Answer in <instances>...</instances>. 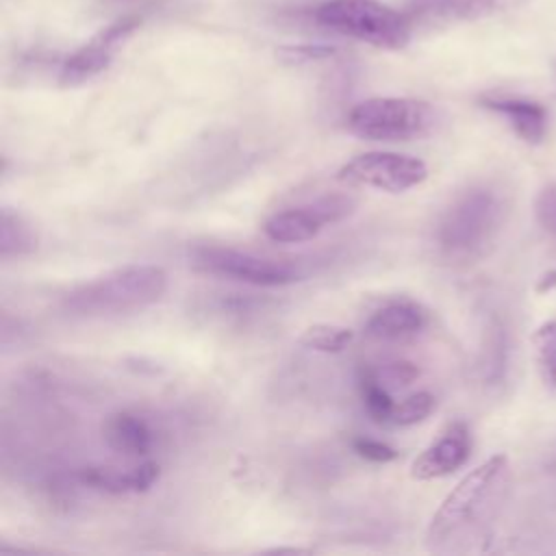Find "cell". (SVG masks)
Listing matches in <instances>:
<instances>
[{"instance_id": "6da1fadb", "label": "cell", "mask_w": 556, "mask_h": 556, "mask_svg": "<svg viewBox=\"0 0 556 556\" xmlns=\"http://www.w3.org/2000/svg\"><path fill=\"white\" fill-rule=\"evenodd\" d=\"M510 489V463L504 454L471 469L441 502L426 530V547L437 554L482 549L500 519Z\"/></svg>"}, {"instance_id": "7a4b0ae2", "label": "cell", "mask_w": 556, "mask_h": 556, "mask_svg": "<svg viewBox=\"0 0 556 556\" xmlns=\"http://www.w3.org/2000/svg\"><path fill=\"white\" fill-rule=\"evenodd\" d=\"M165 291L167 271L163 267L130 263L80 282L63 295L61 308L70 317H109L141 311L159 302Z\"/></svg>"}, {"instance_id": "3957f363", "label": "cell", "mask_w": 556, "mask_h": 556, "mask_svg": "<svg viewBox=\"0 0 556 556\" xmlns=\"http://www.w3.org/2000/svg\"><path fill=\"white\" fill-rule=\"evenodd\" d=\"M506 217L502 195L484 185L460 191L439 215L434 243L454 263L480 258L495 241Z\"/></svg>"}, {"instance_id": "277c9868", "label": "cell", "mask_w": 556, "mask_h": 556, "mask_svg": "<svg viewBox=\"0 0 556 556\" xmlns=\"http://www.w3.org/2000/svg\"><path fill=\"white\" fill-rule=\"evenodd\" d=\"M315 20L334 33L382 50H402L413 33L406 13L380 0H326L317 7Z\"/></svg>"}, {"instance_id": "5b68a950", "label": "cell", "mask_w": 556, "mask_h": 556, "mask_svg": "<svg viewBox=\"0 0 556 556\" xmlns=\"http://www.w3.org/2000/svg\"><path fill=\"white\" fill-rule=\"evenodd\" d=\"M437 113L417 98H367L348 113V130L367 141H408L434 128Z\"/></svg>"}, {"instance_id": "8992f818", "label": "cell", "mask_w": 556, "mask_h": 556, "mask_svg": "<svg viewBox=\"0 0 556 556\" xmlns=\"http://www.w3.org/2000/svg\"><path fill=\"white\" fill-rule=\"evenodd\" d=\"M198 271L232 278L254 287H285L300 280V269L291 261L258 256L228 245H198L189 254Z\"/></svg>"}, {"instance_id": "52a82bcc", "label": "cell", "mask_w": 556, "mask_h": 556, "mask_svg": "<svg viewBox=\"0 0 556 556\" xmlns=\"http://www.w3.org/2000/svg\"><path fill=\"white\" fill-rule=\"evenodd\" d=\"M428 178V165L400 152H363L337 169V180L350 187H371L387 193H404Z\"/></svg>"}, {"instance_id": "ba28073f", "label": "cell", "mask_w": 556, "mask_h": 556, "mask_svg": "<svg viewBox=\"0 0 556 556\" xmlns=\"http://www.w3.org/2000/svg\"><path fill=\"white\" fill-rule=\"evenodd\" d=\"M356 200L348 193H326L302 206H289L271 213L263 222V235L274 243H304L315 239L324 226L352 215Z\"/></svg>"}, {"instance_id": "9c48e42d", "label": "cell", "mask_w": 556, "mask_h": 556, "mask_svg": "<svg viewBox=\"0 0 556 556\" xmlns=\"http://www.w3.org/2000/svg\"><path fill=\"white\" fill-rule=\"evenodd\" d=\"M139 24H141L139 17L126 15V17L115 20L113 24L102 28L100 33H96L87 43H83L78 50H74L63 61L61 72H59V83L63 87H76V85H83V83L91 80L100 72H104L109 67L115 50L119 48V43Z\"/></svg>"}, {"instance_id": "30bf717a", "label": "cell", "mask_w": 556, "mask_h": 556, "mask_svg": "<svg viewBox=\"0 0 556 556\" xmlns=\"http://www.w3.org/2000/svg\"><path fill=\"white\" fill-rule=\"evenodd\" d=\"M471 454V432L465 421H452L447 428L413 460V480H434L460 469Z\"/></svg>"}, {"instance_id": "8fae6325", "label": "cell", "mask_w": 556, "mask_h": 556, "mask_svg": "<svg viewBox=\"0 0 556 556\" xmlns=\"http://www.w3.org/2000/svg\"><path fill=\"white\" fill-rule=\"evenodd\" d=\"M526 0H413L406 17L413 26L458 20H480L519 7Z\"/></svg>"}, {"instance_id": "7c38bea8", "label": "cell", "mask_w": 556, "mask_h": 556, "mask_svg": "<svg viewBox=\"0 0 556 556\" xmlns=\"http://www.w3.org/2000/svg\"><path fill=\"white\" fill-rule=\"evenodd\" d=\"M428 326V311L413 300H389L365 321V334L380 341H397L419 334Z\"/></svg>"}, {"instance_id": "4fadbf2b", "label": "cell", "mask_w": 556, "mask_h": 556, "mask_svg": "<svg viewBox=\"0 0 556 556\" xmlns=\"http://www.w3.org/2000/svg\"><path fill=\"white\" fill-rule=\"evenodd\" d=\"M159 465L154 460H146L126 471L113 467H85L78 471V480L91 489L122 495L148 491L159 480Z\"/></svg>"}, {"instance_id": "5bb4252c", "label": "cell", "mask_w": 556, "mask_h": 556, "mask_svg": "<svg viewBox=\"0 0 556 556\" xmlns=\"http://www.w3.org/2000/svg\"><path fill=\"white\" fill-rule=\"evenodd\" d=\"M482 106L500 113L510 124V128L528 143H539L547 132V111L534 100L486 96L482 98Z\"/></svg>"}, {"instance_id": "9a60e30c", "label": "cell", "mask_w": 556, "mask_h": 556, "mask_svg": "<svg viewBox=\"0 0 556 556\" xmlns=\"http://www.w3.org/2000/svg\"><path fill=\"white\" fill-rule=\"evenodd\" d=\"M104 439L111 450L124 456H146L154 445V430L143 415L119 410L106 419Z\"/></svg>"}, {"instance_id": "2e32d148", "label": "cell", "mask_w": 556, "mask_h": 556, "mask_svg": "<svg viewBox=\"0 0 556 556\" xmlns=\"http://www.w3.org/2000/svg\"><path fill=\"white\" fill-rule=\"evenodd\" d=\"M37 245L39 235L33 228V224L24 215L4 206L0 215V256L4 261L28 256L37 250Z\"/></svg>"}, {"instance_id": "e0dca14e", "label": "cell", "mask_w": 556, "mask_h": 556, "mask_svg": "<svg viewBox=\"0 0 556 556\" xmlns=\"http://www.w3.org/2000/svg\"><path fill=\"white\" fill-rule=\"evenodd\" d=\"M358 391H361V400L367 415L376 424H391L395 400L391 397L389 387L378 380V376L369 365H363L358 369Z\"/></svg>"}, {"instance_id": "ac0fdd59", "label": "cell", "mask_w": 556, "mask_h": 556, "mask_svg": "<svg viewBox=\"0 0 556 556\" xmlns=\"http://www.w3.org/2000/svg\"><path fill=\"white\" fill-rule=\"evenodd\" d=\"M354 341V332L339 324H313L300 334V345L313 352L337 354L343 352Z\"/></svg>"}, {"instance_id": "d6986e66", "label": "cell", "mask_w": 556, "mask_h": 556, "mask_svg": "<svg viewBox=\"0 0 556 556\" xmlns=\"http://www.w3.org/2000/svg\"><path fill=\"white\" fill-rule=\"evenodd\" d=\"M534 348L543 382L547 387H556V319L543 324L534 332Z\"/></svg>"}, {"instance_id": "ffe728a7", "label": "cell", "mask_w": 556, "mask_h": 556, "mask_svg": "<svg viewBox=\"0 0 556 556\" xmlns=\"http://www.w3.org/2000/svg\"><path fill=\"white\" fill-rule=\"evenodd\" d=\"M434 404H437V400H434V395L428 393V391L410 393L408 397L395 402L391 424H395V426H413V424H419V421H424V419L434 410Z\"/></svg>"}, {"instance_id": "44dd1931", "label": "cell", "mask_w": 556, "mask_h": 556, "mask_svg": "<svg viewBox=\"0 0 556 556\" xmlns=\"http://www.w3.org/2000/svg\"><path fill=\"white\" fill-rule=\"evenodd\" d=\"M337 54L334 46L326 43H295V46H282L276 50V56L285 63L300 65V63H311V61H324Z\"/></svg>"}, {"instance_id": "7402d4cb", "label": "cell", "mask_w": 556, "mask_h": 556, "mask_svg": "<svg viewBox=\"0 0 556 556\" xmlns=\"http://www.w3.org/2000/svg\"><path fill=\"white\" fill-rule=\"evenodd\" d=\"M371 369L378 376V380L387 387H406L419 376V367L410 361H391V363H384L380 369L376 367Z\"/></svg>"}, {"instance_id": "603a6c76", "label": "cell", "mask_w": 556, "mask_h": 556, "mask_svg": "<svg viewBox=\"0 0 556 556\" xmlns=\"http://www.w3.org/2000/svg\"><path fill=\"white\" fill-rule=\"evenodd\" d=\"M352 450L361 458H365L369 463H378V465L393 463L400 456V452L393 445H389L384 441H378V439H369V437H356L352 441Z\"/></svg>"}, {"instance_id": "cb8c5ba5", "label": "cell", "mask_w": 556, "mask_h": 556, "mask_svg": "<svg viewBox=\"0 0 556 556\" xmlns=\"http://www.w3.org/2000/svg\"><path fill=\"white\" fill-rule=\"evenodd\" d=\"M534 213H536V219L539 224L556 235V180L549 182L536 198V204H534Z\"/></svg>"}, {"instance_id": "d4e9b609", "label": "cell", "mask_w": 556, "mask_h": 556, "mask_svg": "<svg viewBox=\"0 0 556 556\" xmlns=\"http://www.w3.org/2000/svg\"><path fill=\"white\" fill-rule=\"evenodd\" d=\"M556 282V271H549V274H545L543 276V280H541V285H539V291H545V289H552V285Z\"/></svg>"}, {"instance_id": "484cf974", "label": "cell", "mask_w": 556, "mask_h": 556, "mask_svg": "<svg viewBox=\"0 0 556 556\" xmlns=\"http://www.w3.org/2000/svg\"><path fill=\"white\" fill-rule=\"evenodd\" d=\"M269 552H274V554H282V552H291L293 554L295 552L298 554V552H306V549H302V547H274Z\"/></svg>"}]
</instances>
